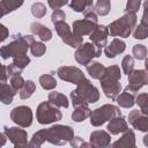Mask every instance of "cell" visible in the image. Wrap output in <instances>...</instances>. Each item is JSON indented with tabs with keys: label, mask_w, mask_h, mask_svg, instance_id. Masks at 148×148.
I'll list each match as a JSON object with an SVG mask.
<instances>
[{
	"label": "cell",
	"mask_w": 148,
	"mask_h": 148,
	"mask_svg": "<svg viewBox=\"0 0 148 148\" xmlns=\"http://www.w3.org/2000/svg\"><path fill=\"white\" fill-rule=\"evenodd\" d=\"M74 136V131L71 126L67 125H53L49 128H42L37 132L34 133L29 147H40L45 141L57 145V146H62L69 142Z\"/></svg>",
	"instance_id": "cell-1"
},
{
	"label": "cell",
	"mask_w": 148,
	"mask_h": 148,
	"mask_svg": "<svg viewBox=\"0 0 148 148\" xmlns=\"http://www.w3.org/2000/svg\"><path fill=\"white\" fill-rule=\"evenodd\" d=\"M120 77H121V74L118 65H111L109 67H105V72L103 76L99 79L101 87L104 95L112 101H116L117 96L121 91L123 87L120 83Z\"/></svg>",
	"instance_id": "cell-2"
},
{
	"label": "cell",
	"mask_w": 148,
	"mask_h": 148,
	"mask_svg": "<svg viewBox=\"0 0 148 148\" xmlns=\"http://www.w3.org/2000/svg\"><path fill=\"white\" fill-rule=\"evenodd\" d=\"M12 38L13 40L9 44H6L0 49V54L2 59L14 58L21 54H25L28 49H30V45L35 42L34 36L31 35L14 34Z\"/></svg>",
	"instance_id": "cell-3"
},
{
	"label": "cell",
	"mask_w": 148,
	"mask_h": 148,
	"mask_svg": "<svg viewBox=\"0 0 148 148\" xmlns=\"http://www.w3.org/2000/svg\"><path fill=\"white\" fill-rule=\"evenodd\" d=\"M136 14L134 13H125L123 16L117 18L116 21L111 22L108 28H109V34L113 37H123L126 38L131 35L133 28L136 25Z\"/></svg>",
	"instance_id": "cell-4"
},
{
	"label": "cell",
	"mask_w": 148,
	"mask_h": 148,
	"mask_svg": "<svg viewBox=\"0 0 148 148\" xmlns=\"http://www.w3.org/2000/svg\"><path fill=\"white\" fill-rule=\"evenodd\" d=\"M36 118L37 121L42 125H47V124H52L56 121L61 120L62 118V113L59 110L58 106L53 105L49 99L42 102L36 110Z\"/></svg>",
	"instance_id": "cell-5"
},
{
	"label": "cell",
	"mask_w": 148,
	"mask_h": 148,
	"mask_svg": "<svg viewBox=\"0 0 148 148\" xmlns=\"http://www.w3.org/2000/svg\"><path fill=\"white\" fill-rule=\"evenodd\" d=\"M121 116V112L118 106L113 104H104L95 109L90 114V124L95 127L102 126L105 121H110L114 117Z\"/></svg>",
	"instance_id": "cell-6"
},
{
	"label": "cell",
	"mask_w": 148,
	"mask_h": 148,
	"mask_svg": "<svg viewBox=\"0 0 148 148\" xmlns=\"http://www.w3.org/2000/svg\"><path fill=\"white\" fill-rule=\"evenodd\" d=\"M101 54H102V49L97 47L94 43H83L76 49L74 57L80 65L87 66L88 64L91 62L94 58L101 57Z\"/></svg>",
	"instance_id": "cell-7"
},
{
	"label": "cell",
	"mask_w": 148,
	"mask_h": 148,
	"mask_svg": "<svg viewBox=\"0 0 148 148\" xmlns=\"http://www.w3.org/2000/svg\"><path fill=\"white\" fill-rule=\"evenodd\" d=\"M54 29H56V32H57V34L59 35V37L61 38V40H62L65 44L69 45L71 47L77 49L80 45L83 44L82 37L75 35V34L71 30L69 25H68L65 21L54 24Z\"/></svg>",
	"instance_id": "cell-8"
},
{
	"label": "cell",
	"mask_w": 148,
	"mask_h": 148,
	"mask_svg": "<svg viewBox=\"0 0 148 148\" xmlns=\"http://www.w3.org/2000/svg\"><path fill=\"white\" fill-rule=\"evenodd\" d=\"M148 84V73L145 69H133L128 74V84L125 90L132 94H136L143 86Z\"/></svg>",
	"instance_id": "cell-9"
},
{
	"label": "cell",
	"mask_w": 148,
	"mask_h": 148,
	"mask_svg": "<svg viewBox=\"0 0 148 148\" xmlns=\"http://www.w3.org/2000/svg\"><path fill=\"white\" fill-rule=\"evenodd\" d=\"M76 92L80 95V97L88 104V103H96L99 99V91L98 89L88 80L83 79L80 83L76 84Z\"/></svg>",
	"instance_id": "cell-10"
},
{
	"label": "cell",
	"mask_w": 148,
	"mask_h": 148,
	"mask_svg": "<svg viewBox=\"0 0 148 148\" xmlns=\"http://www.w3.org/2000/svg\"><path fill=\"white\" fill-rule=\"evenodd\" d=\"M10 119L20 127H29L32 124V111L27 105H20L10 111Z\"/></svg>",
	"instance_id": "cell-11"
},
{
	"label": "cell",
	"mask_w": 148,
	"mask_h": 148,
	"mask_svg": "<svg viewBox=\"0 0 148 148\" xmlns=\"http://www.w3.org/2000/svg\"><path fill=\"white\" fill-rule=\"evenodd\" d=\"M57 74L62 81H66L73 84H77L83 79H86L83 72L75 66H60L57 69Z\"/></svg>",
	"instance_id": "cell-12"
},
{
	"label": "cell",
	"mask_w": 148,
	"mask_h": 148,
	"mask_svg": "<svg viewBox=\"0 0 148 148\" xmlns=\"http://www.w3.org/2000/svg\"><path fill=\"white\" fill-rule=\"evenodd\" d=\"M3 132L13 143L14 147H28V134L24 130L20 127H8L3 126Z\"/></svg>",
	"instance_id": "cell-13"
},
{
	"label": "cell",
	"mask_w": 148,
	"mask_h": 148,
	"mask_svg": "<svg viewBox=\"0 0 148 148\" xmlns=\"http://www.w3.org/2000/svg\"><path fill=\"white\" fill-rule=\"evenodd\" d=\"M128 121L134 130L140 132H148V116L141 110H132L128 113Z\"/></svg>",
	"instance_id": "cell-14"
},
{
	"label": "cell",
	"mask_w": 148,
	"mask_h": 148,
	"mask_svg": "<svg viewBox=\"0 0 148 148\" xmlns=\"http://www.w3.org/2000/svg\"><path fill=\"white\" fill-rule=\"evenodd\" d=\"M72 25H73V32L80 37H83L86 35H90L98 24L87 18H82V20L74 21Z\"/></svg>",
	"instance_id": "cell-15"
},
{
	"label": "cell",
	"mask_w": 148,
	"mask_h": 148,
	"mask_svg": "<svg viewBox=\"0 0 148 148\" xmlns=\"http://www.w3.org/2000/svg\"><path fill=\"white\" fill-rule=\"evenodd\" d=\"M108 35H109V28L103 25V24H98L96 27V29L89 35L90 40L99 49L105 47L106 46V40H108Z\"/></svg>",
	"instance_id": "cell-16"
},
{
	"label": "cell",
	"mask_w": 148,
	"mask_h": 148,
	"mask_svg": "<svg viewBox=\"0 0 148 148\" xmlns=\"http://www.w3.org/2000/svg\"><path fill=\"white\" fill-rule=\"evenodd\" d=\"M90 143L96 148H105L111 145V135L106 131H94L90 133Z\"/></svg>",
	"instance_id": "cell-17"
},
{
	"label": "cell",
	"mask_w": 148,
	"mask_h": 148,
	"mask_svg": "<svg viewBox=\"0 0 148 148\" xmlns=\"http://www.w3.org/2000/svg\"><path fill=\"white\" fill-rule=\"evenodd\" d=\"M126 50V43L119 38H114L112 39L111 43H109L105 47H104V54L110 58V59H113L116 58L118 54L123 53L124 51Z\"/></svg>",
	"instance_id": "cell-18"
},
{
	"label": "cell",
	"mask_w": 148,
	"mask_h": 148,
	"mask_svg": "<svg viewBox=\"0 0 148 148\" xmlns=\"http://www.w3.org/2000/svg\"><path fill=\"white\" fill-rule=\"evenodd\" d=\"M106 130L109 131L110 134L117 135L119 133H124L125 131H127L128 125H127V121L124 119L123 116H118V117H114L113 119H111L109 121Z\"/></svg>",
	"instance_id": "cell-19"
},
{
	"label": "cell",
	"mask_w": 148,
	"mask_h": 148,
	"mask_svg": "<svg viewBox=\"0 0 148 148\" xmlns=\"http://www.w3.org/2000/svg\"><path fill=\"white\" fill-rule=\"evenodd\" d=\"M30 31L34 35L38 36L42 42H49L52 38V31L46 25H44L39 22H32L30 24Z\"/></svg>",
	"instance_id": "cell-20"
},
{
	"label": "cell",
	"mask_w": 148,
	"mask_h": 148,
	"mask_svg": "<svg viewBox=\"0 0 148 148\" xmlns=\"http://www.w3.org/2000/svg\"><path fill=\"white\" fill-rule=\"evenodd\" d=\"M112 147L114 148H120V147H135V134L132 130H127L124 132V134L120 136V139H118L117 141H114L112 145Z\"/></svg>",
	"instance_id": "cell-21"
},
{
	"label": "cell",
	"mask_w": 148,
	"mask_h": 148,
	"mask_svg": "<svg viewBox=\"0 0 148 148\" xmlns=\"http://www.w3.org/2000/svg\"><path fill=\"white\" fill-rule=\"evenodd\" d=\"M24 0H1L0 2V9H1V16L3 17L5 15L18 9L23 5Z\"/></svg>",
	"instance_id": "cell-22"
},
{
	"label": "cell",
	"mask_w": 148,
	"mask_h": 148,
	"mask_svg": "<svg viewBox=\"0 0 148 148\" xmlns=\"http://www.w3.org/2000/svg\"><path fill=\"white\" fill-rule=\"evenodd\" d=\"M17 91L7 83H1V89H0V99L5 105H9L13 102V98Z\"/></svg>",
	"instance_id": "cell-23"
},
{
	"label": "cell",
	"mask_w": 148,
	"mask_h": 148,
	"mask_svg": "<svg viewBox=\"0 0 148 148\" xmlns=\"http://www.w3.org/2000/svg\"><path fill=\"white\" fill-rule=\"evenodd\" d=\"M116 102L121 108H126V109L132 108L135 104V94H132V92H128L125 90L124 92H120L117 96Z\"/></svg>",
	"instance_id": "cell-24"
},
{
	"label": "cell",
	"mask_w": 148,
	"mask_h": 148,
	"mask_svg": "<svg viewBox=\"0 0 148 148\" xmlns=\"http://www.w3.org/2000/svg\"><path fill=\"white\" fill-rule=\"evenodd\" d=\"M69 7L76 13H86L94 8L92 0H71Z\"/></svg>",
	"instance_id": "cell-25"
},
{
	"label": "cell",
	"mask_w": 148,
	"mask_h": 148,
	"mask_svg": "<svg viewBox=\"0 0 148 148\" xmlns=\"http://www.w3.org/2000/svg\"><path fill=\"white\" fill-rule=\"evenodd\" d=\"M86 68H87L88 74L92 79H96V80H99L105 72V67L101 62H97V61H92V62L88 64L86 66Z\"/></svg>",
	"instance_id": "cell-26"
},
{
	"label": "cell",
	"mask_w": 148,
	"mask_h": 148,
	"mask_svg": "<svg viewBox=\"0 0 148 148\" xmlns=\"http://www.w3.org/2000/svg\"><path fill=\"white\" fill-rule=\"evenodd\" d=\"M49 101H50L53 105H56V106H58V108H65V109H67L68 105H69L68 98H67L64 94L58 92V91H52V92H50V94H49Z\"/></svg>",
	"instance_id": "cell-27"
},
{
	"label": "cell",
	"mask_w": 148,
	"mask_h": 148,
	"mask_svg": "<svg viewBox=\"0 0 148 148\" xmlns=\"http://www.w3.org/2000/svg\"><path fill=\"white\" fill-rule=\"evenodd\" d=\"M91 110L87 106V105H82V106H77L75 108V110L72 112V119L75 123H81L84 119H87L88 117H90L91 114Z\"/></svg>",
	"instance_id": "cell-28"
},
{
	"label": "cell",
	"mask_w": 148,
	"mask_h": 148,
	"mask_svg": "<svg viewBox=\"0 0 148 148\" xmlns=\"http://www.w3.org/2000/svg\"><path fill=\"white\" fill-rule=\"evenodd\" d=\"M39 84L44 90H52L57 87V80L51 74H43L39 76Z\"/></svg>",
	"instance_id": "cell-29"
},
{
	"label": "cell",
	"mask_w": 148,
	"mask_h": 148,
	"mask_svg": "<svg viewBox=\"0 0 148 148\" xmlns=\"http://www.w3.org/2000/svg\"><path fill=\"white\" fill-rule=\"evenodd\" d=\"M36 90V84L34 81L31 80H27L23 84V87L20 89V98L21 99H27L29 97H31V95L35 92Z\"/></svg>",
	"instance_id": "cell-30"
},
{
	"label": "cell",
	"mask_w": 148,
	"mask_h": 148,
	"mask_svg": "<svg viewBox=\"0 0 148 148\" xmlns=\"http://www.w3.org/2000/svg\"><path fill=\"white\" fill-rule=\"evenodd\" d=\"M94 9L97 13V15L105 16V15H108L110 13L111 2H110V0H96V3L94 6Z\"/></svg>",
	"instance_id": "cell-31"
},
{
	"label": "cell",
	"mask_w": 148,
	"mask_h": 148,
	"mask_svg": "<svg viewBox=\"0 0 148 148\" xmlns=\"http://www.w3.org/2000/svg\"><path fill=\"white\" fill-rule=\"evenodd\" d=\"M30 10H31V14H32L36 18H42V17H44V16L46 15V12H47L45 5L42 3V2H35V3L31 6Z\"/></svg>",
	"instance_id": "cell-32"
},
{
	"label": "cell",
	"mask_w": 148,
	"mask_h": 148,
	"mask_svg": "<svg viewBox=\"0 0 148 148\" xmlns=\"http://www.w3.org/2000/svg\"><path fill=\"white\" fill-rule=\"evenodd\" d=\"M135 103L139 105L140 110L148 116V92H142L139 94L135 97Z\"/></svg>",
	"instance_id": "cell-33"
},
{
	"label": "cell",
	"mask_w": 148,
	"mask_h": 148,
	"mask_svg": "<svg viewBox=\"0 0 148 148\" xmlns=\"http://www.w3.org/2000/svg\"><path fill=\"white\" fill-rule=\"evenodd\" d=\"M30 52L35 57H42L46 52V46L43 42H34L30 45Z\"/></svg>",
	"instance_id": "cell-34"
},
{
	"label": "cell",
	"mask_w": 148,
	"mask_h": 148,
	"mask_svg": "<svg viewBox=\"0 0 148 148\" xmlns=\"http://www.w3.org/2000/svg\"><path fill=\"white\" fill-rule=\"evenodd\" d=\"M132 53L135 59L138 60H143L147 58V47L142 44H136L132 49Z\"/></svg>",
	"instance_id": "cell-35"
},
{
	"label": "cell",
	"mask_w": 148,
	"mask_h": 148,
	"mask_svg": "<svg viewBox=\"0 0 148 148\" xmlns=\"http://www.w3.org/2000/svg\"><path fill=\"white\" fill-rule=\"evenodd\" d=\"M121 68H123V72L125 74H130L133 69H134V59L132 56H125L121 60Z\"/></svg>",
	"instance_id": "cell-36"
},
{
	"label": "cell",
	"mask_w": 148,
	"mask_h": 148,
	"mask_svg": "<svg viewBox=\"0 0 148 148\" xmlns=\"http://www.w3.org/2000/svg\"><path fill=\"white\" fill-rule=\"evenodd\" d=\"M133 37L135 39H146L148 37V27L142 23L136 25L133 31Z\"/></svg>",
	"instance_id": "cell-37"
},
{
	"label": "cell",
	"mask_w": 148,
	"mask_h": 148,
	"mask_svg": "<svg viewBox=\"0 0 148 148\" xmlns=\"http://www.w3.org/2000/svg\"><path fill=\"white\" fill-rule=\"evenodd\" d=\"M30 62V58L27 56V54H21V56H17V57H14L13 58V64L18 67L21 71H23Z\"/></svg>",
	"instance_id": "cell-38"
},
{
	"label": "cell",
	"mask_w": 148,
	"mask_h": 148,
	"mask_svg": "<svg viewBox=\"0 0 148 148\" xmlns=\"http://www.w3.org/2000/svg\"><path fill=\"white\" fill-rule=\"evenodd\" d=\"M24 79L21 76V74H15L13 76H10V86L16 90V91H20V89L23 87L24 84Z\"/></svg>",
	"instance_id": "cell-39"
},
{
	"label": "cell",
	"mask_w": 148,
	"mask_h": 148,
	"mask_svg": "<svg viewBox=\"0 0 148 148\" xmlns=\"http://www.w3.org/2000/svg\"><path fill=\"white\" fill-rule=\"evenodd\" d=\"M140 6H141V0H127L126 7H125V13H134V14H136V12L139 10Z\"/></svg>",
	"instance_id": "cell-40"
},
{
	"label": "cell",
	"mask_w": 148,
	"mask_h": 148,
	"mask_svg": "<svg viewBox=\"0 0 148 148\" xmlns=\"http://www.w3.org/2000/svg\"><path fill=\"white\" fill-rule=\"evenodd\" d=\"M69 97H71V101H72V104H73L74 108L82 106V105H87V103L80 97V95L76 92V90H72L71 94H69Z\"/></svg>",
	"instance_id": "cell-41"
},
{
	"label": "cell",
	"mask_w": 148,
	"mask_h": 148,
	"mask_svg": "<svg viewBox=\"0 0 148 148\" xmlns=\"http://www.w3.org/2000/svg\"><path fill=\"white\" fill-rule=\"evenodd\" d=\"M66 18V14L64 10L61 9H57V10H53L52 15H51V21L53 24H57L59 22H64Z\"/></svg>",
	"instance_id": "cell-42"
},
{
	"label": "cell",
	"mask_w": 148,
	"mask_h": 148,
	"mask_svg": "<svg viewBox=\"0 0 148 148\" xmlns=\"http://www.w3.org/2000/svg\"><path fill=\"white\" fill-rule=\"evenodd\" d=\"M71 146L74 148H81V147H92L91 143H87L86 141H83V139H81L80 136H73V139L69 141Z\"/></svg>",
	"instance_id": "cell-43"
},
{
	"label": "cell",
	"mask_w": 148,
	"mask_h": 148,
	"mask_svg": "<svg viewBox=\"0 0 148 148\" xmlns=\"http://www.w3.org/2000/svg\"><path fill=\"white\" fill-rule=\"evenodd\" d=\"M47 3L50 6V8H52L53 10L60 9L61 7H64L65 5L68 3V0H47Z\"/></svg>",
	"instance_id": "cell-44"
},
{
	"label": "cell",
	"mask_w": 148,
	"mask_h": 148,
	"mask_svg": "<svg viewBox=\"0 0 148 148\" xmlns=\"http://www.w3.org/2000/svg\"><path fill=\"white\" fill-rule=\"evenodd\" d=\"M84 18H87V20H89V21H92V22H95V23H97V21H98L97 13L95 12L94 8H92V9H89L88 12L84 13Z\"/></svg>",
	"instance_id": "cell-45"
},
{
	"label": "cell",
	"mask_w": 148,
	"mask_h": 148,
	"mask_svg": "<svg viewBox=\"0 0 148 148\" xmlns=\"http://www.w3.org/2000/svg\"><path fill=\"white\" fill-rule=\"evenodd\" d=\"M142 24L147 25L148 27V0H146L143 2V14H142V17H141V22Z\"/></svg>",
	"instance_id": "cell-46"
},
{
	"label": "cell",
	"mask_w": 148,
	"mask_h": 148,
	"mask_svg": "<svg viewBox=\"0 0 148 148\" xmlns=\"http://www.w3.org/2000/svg\"><path fill=\"white\" fill-rule=\"evenodd\" d=\"M7 71H8V74H9V77L10 76H13V75H15V74H21V69L18 68V67H16L13 62L10 64V65H8L7 66Z\"/></svg>",
	"instance_id": "cell-47"
},
{
	"label": "cell",
	"mask_w": 148,
	"mask_h": 148,
	"mask_svg": "<svg viewBox=\"0 0 148 148\" xmlns=\"http://www.w3.org/2000/svg\"><path fill=\"white\" fill-rule=\"evenodd\" d=\"M8 77H9V74H8V71H7V66L2 65L1 66V83H6Z\"/></svg>",
	"instance_id": "cell-48"
},
{
	"label": "cell",
	"mask_w": 148,
	"mask_h": 148,
	"mask_svg": "<svg viewBox=\"0 0 148 148\" xmlns=\"http://www.w3.org/2000/svg\"><path fill=\"white\" fill-rule=\"evenodd\" d=\"M0 28H1V38H0V40H1V42H3V40L9 36V32H8V29H7L3 24H1V25H0Z\"/></svg>",
	"instance_id": "cell-49"
},
{
	"label": "cell",
	"mask_w": 148,
	"mask_h": 148,
	"mask_svg": "<svg viewBox=\"0 0 148 148\" xmlns=\"http://www.w3.org/2000/svg\"><path fill=\"white\" fill-rule=\"evenodd\" d=\"M143 145L148 147V134H146V135L143 136Z\"/></svg>",
	"instance_id": "cell-50"
},
{
	"label": "cell",
	"mask_w": 148,
	"mask_h": 148,
	"mask_svg": "<svg viewBox=\"0 0 148 148\" xmlns=\"http://www.w3.org/2000/svg\"><path fill=\"white\" fill-rule=\"evenodd\" d=\"M145 68H146V72L148 73V58H146L145 60Z\"/></svg>",
	"instance_id": "cell-51"
}]
</instances>
